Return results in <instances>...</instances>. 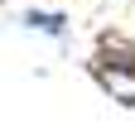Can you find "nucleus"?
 I'll use <instances>...</instances> for the list:
<instances>
[{
	"instance_id": "1",
	"label": "nucleus",
	"mask_w": 135,
	"mask_h": 135,
	"mask_svg": "<svg viewBox=\"0 0 135 135\" xmlns=\"http://www.w3.org/2000/svg\"><path fill=\"white\" fill-rule=\"evenodd\" d=\"M92 77L111 97H126L135 106V44L121 39V34H101L92 48Z\"/></svg>"
},
{
	"instance_id": "2",
	"label": "nucleus",
	"mask_w": 135,
	"mask_h": 135,
	"mask_svg": "<svg viewBox=\"0 0 135 135\" xmlns=\"http://www.w3.org/2000/svg\"><path fill=\"white\" fill-rule=\"evenodd\" d=\"M24 24H29V29H39V34H53V39H58V34H63V24H68V15H48V10H29V15H24Z\"/></svg>"
}]
</instances>
